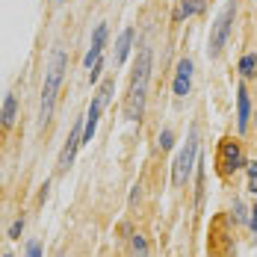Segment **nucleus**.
Instances as JSON below:
<instances>
[{
	"label": "nucleus",
	"instance_id": "obj_1",
	"mask_svg": "<svg viewBox=\"0 0 257 257\" xmlns=\"http://www.w3.org/2000/svg\"><path fill=\"white\" fill-rule=\"evenodd\" d=\"M68 68V56L62 48H56L51 53V65L45 71V86H42V106H39V124L45 127L48 118L53 112V103H56V92H59V83H62V74Z\"/></svg>",
	"mask_w": 257,
	"mask_h": 257
},
{
	"label": "nucleus",
	"instance_id": "obj_2",
	"mask_svg": "<svg viewBox=\"0 0 257 257\" xmlns=\"http://www.w3.org/2000/svg\"><path fill=\"white\" fill-rule=\"evenodd\" d=\"M148 77H151V51L142 48L139 62H136V68H133V83H130V92H127V103H124V115H127L130 121H139V118H142L145 92H148Z\"/></svg>",
	"mask_w": 257,
	"mask_h": 257
},
{
	"label": "nucleus",
	"instance_id": "obj_3",
	"mask_svg": "<svg viewBox=\"0 0 257 257\" xmlns=\"http://www.w3.org/2000/svg\"><path fill=\"white\" fill-rule=\"evenodd\" d=\"M195 157H198V130L189 127V139H186L183 151L178 154V160H175V172H172V183L175 186H183L186 183L192 166H195Z\"/></svg>",
	"mask_w": 257,
	"mask_h": 257
},
{
	"label": "nucleus",
	"instance_id": "obj_4",
	"mask_svg": "<svg viewBox=\"0 0 257 257\" xmlns=\"http://www.w3.org/2000/svg\"><path fill=\"white\" fill-rule=\"evenodd\" d=\"M112 89H115V80H103L98 98L92 101L86 118H83V121H86V127H83V142H92V136H95V130H98V118H101V112H103V106H106V101H109V95H112Z\"/></svg>",
	"mask_w": 257,
	"mask_h": 257
},
{
	"label": "nucleus",
	"instance_id": "obj_5",
	"mask_svg": "<svg viewBox=\"0 0 257 257\" xmlns=\"http://www.w3.org/2000/svg\"><path fill=\"white\" fill-rule=\"evenodd\" d=\"M233 15H236V3L231 0V3L225 6V12L216 18V24H213V33H210V56H219V53H222L225 42H228V36H231Z\"/></svg>",
	"mask_w": 257,
	"mask_h": 257
},
{
	"label": "nucleus",
	"instance_id": "obj_6",
	"mask_svg": "<svg viewBox=\"0 0 257 257\" xmlns=\"http://www.w3.org/2000/svg\"><path fill=\"white\" fill-rule=\"evenodd\" d=\"M239 166H242V151H239V145H236L233 139H225L222 148H219V169H222V175H231Z\"/></svg>",
	"mask_w": 257,
	"mask_h": 257
},
{
	"label": "nucleus",
	"instance_id": "obj_7",
	"mask_svg": "<svg viewBox=\"0 0 257 257\" xmlns=\"http://www.w3.org/2000/svg\"><path fill=\"white\" fill-rule=\"evenodd\" d=\"M80 145H83V127H80V124H74L71 136H68V142H65V148H62V154H59V172H68V169H71L74 154H77Z\"/></svg>",
	"mask_w": 257,
	"mask_h": 257
},
{
	"label": "nucleus",
	"instance_id": "obj_8",
	"mask_svg": "<svg viewBox=\"0 0 257 257\" xmlns=\"http://www.w3.org/2000/svg\"><path fill=\"white\" fill-rule=\"evenodd\" d=\"M189 86H192V62H189V59H180L178 77H175V95H178V98L189 95Z\"/></svg>",
	"mask_w": 257,
	"mask_h": 257
},
{
	"label": "nucleus",
	"instance_id": "obj_9",
	"mask_svg": "<svg viewBox=\"0 0 257 257\" xmlns=\"http://www.w3.org/2000/svg\"><path fill=\"white\" fill-rule=\"evenodd\" d=\"M103 42H106V24H98L95 39H92V48L86 53V68H92V65L98 62V56H101V51H103Z\"/></svg>",
	"mask_w": 257,
	"mask_h": 257
},
{
	"label": "nucleus",
	"instance_id": "obj_10",
	"mask_svg": "<svg viewBox=\"0 0 257 257\" xmlns=\"http://www.w3.org/2000/svg\"><path fill=\"white\" fill-rule=\"evenodd\" d=\"M236 112H239V133L248 127V115H251V106H248V92H245V86H239V92H236Z\"/></svg>",
	"mask_w": 257,
	"mask_h": 257
},
{
	"label": "nucleus",
	"instance_id": "obj_11",
	"mask_svg": "<svg viewBox=\"0 0 257 257\" xmlns=\"http://www.w3.org/2000/svg\"><path fill=\"white\" fill-rule=\"evenodd\" d=\"M130 42H133V30H124V33L118 36V45H115V65L124 62V56H127V51H130Z\"/></svg>",
	"mask_w": 257,
	"mask_h": 257
},
{
	"label": "nucleus",
	"instance_id": "obj_12",
	"mask_svg": "<svg viewBox=\"0 0 257 257\" xmlns=\"http://www.w3.org/2000/svg\"><path fill=\"white\" fill-rule=\"evenodd\" d=\"M130 257H148V242H145V236H133L130 239Z\"/></svg>",
	"mask_w": 257,
	"mask_h": 257
},
{
	"label": "nucleus",
	"instance_id": "obj_13",
	"mask_svg": "<svg viewBox=\"0 0 257 257\" xmlns=\"http://www.w3.org/2000/svg\"><path fill=\"white\" fill-rule=\"evenodd\" d=\"M254 68H257V56H254V53H245V56L239 59V71H242L245 77H251V74H254Z\"/></svg>",
	"mask_w": 257,
	"mask_h": 257
},
{
	"label": "nucleus",
	"instance_id": "obj_14",
	"mask_svg": "<svg viewBox=\"0 0 257 257\" xmlns=\"http://www.w3.org/2000/svg\"><path fill=\"white\" fill-rule=\"evenodd\" d=\"M12 121H15V98H12V95H9V98H6V101H3V124H6V127H9V124H12Z\"/></svg>",
	"mask_w": 257,
	"mask_h": 257
},
{
	"label": "nucleus",
	"instance_id": "obj_15",
	"mask_svg": "<svg viewBox=\"0 0 257 257\" xmlns=\"http://www.w3.org/2000/svg\"><path fill=\"white\" fill-rule=\"evenodd\" d=\"M201 9V0H180V12L178 18H183V15H195Z\"/></svg>",
	"mask_w": 257,
	"mask_h": 257
},
{
	"label": "nucleus",
	"instance_id": "obj_16",
	"mask_svg": "<svg viewBox=\"0 0 257 257\" xmlns=\"http://www.w3.org/2000/svg\"><path fill=\"white\" fill-rule=\"evenodd\" d=\"M248 189L257 195V160H251V163H248Z\"/></svg>",
	"mask_w": 257,
	"mask_h": 257
},
{
	"label": "nucleus",
	"instance_id": "obj_17",
	"mask_svg": "<svg viewBox=\"0 0 257 257\" xmlns=\"http://www.w3.org/2000/svg\"><path fill=\"white\" fill-rule=\"evenodd\" d=\"M172 139H175L172 130H163V133H160V148H172Z\"/></svg>",
	"mask_w": 257,
	"mask_h": 257
},
{
	"label": "nucleus",
	"instance_id": "obj_18",
	"mask_svg": "<svg viewBox=\"0 0 257 257\" xmlns=\"http://www.w3.org/2000/svg\"><path fill=\"white\" fill-rule=\"evenodd\" d=\"M21 228H24V222L18 219V222H12V228H9V239H18L21 236Z\"/></svg>",
	"mask_w": 257,
	"mask_h": 257
},
{
	"label": "nucleus",
	"instance_id": "obj_19",
	"mask_svg": "<svg viewBox=\"0 0 257 257\" xmlns=\"http://www.w3.org/2000/svg\"><path fill=\"white\" fill-rule=\"evenodd\" d=\"M27 257H42V245L39 242H30L27 245Z\"/></svg>",
	"mask_w": 257,
	"mask_h": 257
},
{
	"label": "nucleus",
	"instance_id": "obj_20",
	"mask_svg": "<svg viewBox=\"0 0 257 257\" xmlns=\"http://www.w3.org/2000/svg\"><path fill=\"white\" fill-rule=\"evenodd\" d=\"M251 228H254V233H257V207L251 210Z\"/></svg>",
	"mask_w": 257,
	"mask_h": 257
},
{
	"label": "nucleus",
	"instance_id": "obj_21",
	"mask_svg": "<svg viewBox=\"0 0 257 257\" xmlns=\"http://www.w3.org/2000/svg\"><path fill=\"white\" fill-rule=\"evenodd\" d=\"M6 257H12V254H6Z\"/></svg>",
	"mask_w": 257,
	"mask_h": 257
},
{
	"label": "nucleus",
	"instance_id": "obj_22",
	"mask_svg": "<svg viewBox=\"0 0 257 257\" xmlns=\"http://www.w3.org/2000/svg\"><path fill=\"white\" fill-rule=\"evenodd\" d=\"M56 257H62V254H56Z\"/></svg>",
	"mask_w": 257,
	"mask_h": 257
}]
</instances>
